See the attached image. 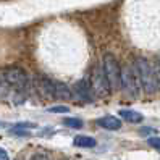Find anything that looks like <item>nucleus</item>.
<instances>
[{"label": "nucleus", "mask_w": 160, "mask_h": 160, "mask_svg": "<svg viewBox=\"0 0 160 160\" xmlns=\"http://www.w3.org/2000/svg\"><path fill=\"white\" fill-rule=\"evenodd\" d=\"M34 126H36L34 123H18V125H15L13 128H20V129L24 128V129H26V128H34Z\"/></svg>", "instance_id": "2eb2a0df"}, {"label": "nucleus", "mask_w": 160, "mask_h": 160, "mask_svg": "<svg viewBox=\"0 0 160 160\" xmlns=\"http://www.w3.org/2000/svg\"><path fill=\"white\" fill-rule=\"evenodd\" d=\"M92 88H94V91H97V94H100V96L110 92V86H108V81L105 78V73H103L102 63L94 68V73H92Z\"/></svg>", "instance_id": "39448f33"}, {"label": "nucleus", "mask_w": 160, "mask_h": 160, "mask_svg": "<svg viewBox=\"0 0 160 160\" xmlns=\"http://www.w3.org/2000/svg\"><path fill=\"white\" fill-rule=\"evenodd\" d=\"M55 84V97L57 99H63V100H70L73 99V94L70 91V88L62 81H53Z\"/></svg>", "instance_id": "1a4fd4ad"}, {"label": "nucleus", "mask_w": 160, "mask_h": 160, "mask_svg": "<svg viewBox=\"0 0 160 160\" xmlns=\"http://www.w3.org/2000/svg\"><path fill=\"white\" fill-rule=\"evenodd\" d=\"M36 86L45 99H55V84H53L52 79L45 78V76H37L36 78Z\"/></svg>", "instance_id": "0eeeda50"}, {"label": "nucleus", "mask_w": 160, "mask_h": 160, "mask_svg": "<svg viewBox=\"0 0 160 160\" xmlns=\"http://www.w3.org/2000/svg\"><path fill=\"white\" fill-rule=\"evenodd\" d=\"M134 70L138 73V78H139V82L142 86V89L149 94L155 92L158 88V78H157V73L154 71V68L150 67L149 60L144 57H136Z\"/></svg>", "instance_id": "f257e3e1"}, {"label": "nucleus", "mask_w": 160, "mask_h": 160, "mask_svg": "<svg viewBox=\"0 0 160 160\" xmlns=\"http://www.w3.org/2000/svg\"><path fill=\"white\" fill-rule=\"evenodd\" d=\"M97 125L100 128H105V129H120L121 128V120L113 117V115H105L97 120Z\"/></svg>", "instance_id": "6e6552de"}, {"label": "nucleus", "mask_w": 160, "mask_h": 160, "mask_svg": "<svg viewBox=\"0 0 160 160\" xmlns=\"http://www.w3.org/2000/svg\"><path fill=\"white\" fill-rule=\"evenodd\" d=\"M73 144H74V146H78V147L91 149V147H96L97 141L94 139V138H91V136H82V134H79V136H76V138L73 139Z\"/></svg>", "instance_id": "9b49d317"}, {"label": "nucleus", "mask_w": 160, "mask_h": 160, "mask_svg": "<svg viewBox=\"0 0 160 160\" xmlns=\"http://www.w3.org/2000/svg\"><path fill=\"white\" fill-rule=\"evenodd\" d=\"M31 160H49V157H47L45 154H34L31 157Z\"/></svg>", "instance_id": "dca6fc26"}, {"label": "nucleus", "mask_w": 160, "mask_h": 160, "mask_svg": "<svg viewBox=\"0 0 160 160\" xmlns=\"http://www.w3.org/2000/svg\"><path fill=\"white\" fill-rule=\"evenodd\" d=\"M118 115H120V118H125L129 123H142L144 121V115L136 110H120Z\"/></svg>", "instance_id": "9d476101"}, {"label": "nucleus", "mask_w": 160, "mask_h": 160, "mask_svg": "<svg viewBox=\"0 0 160 160\" xmlns=\"http://www.w3.org/2000/svg\"><path fill=\"white\" fill-rule=\"evenodd\" d=\"M152 131H154L152 128H141V129H139V133L142 134V136H146V134H149V133H152Z\"/></svg>", "instance_id": "a211bd4d"}, {"label": "nucleus", "mask_w": 160, "mask_h": 160, "mask_svg": "<svg viewBox=\"0 0 160 160\" xmlns=\"http://www.w3.org/2000/svg\"><path fill=\"white\" fill-rule=\"evenodd\" d=\"M2 78L3 81L18 91H26L29 88V76L28 73L20 68V67H8L2 71Z\"/></svg>", "instance_id": "7ed1b4c3"}, {"label": "nucleus", "mask_w": 160, "mask_h": 160, "mask_svg": "<svg viewBox=\"0 0 160 160\" xmlns=\"http://www.w3.org/2000/svg\"><path fill=\"white\" fill-rule=\"evenodd\" d=\"M0 126H2V123H0Z\"/></svg>", "instance_id": "412c9836"}, {"label": "nucleus", "mask_w": 160, "mask_h": 160, "mask_svg": "<svg viewBox=\"0 0 160 160\" xmlns=\"http://www.w3.org/2000/svg\"><path fill=\"white\" fill-rule=\"evenodd\" d=\"M63 125L68 126V128L79 129V128H82V120H79V118H76V117H70V118H65V120H63Z\"/></svg>", "instance_id": "f8f14e48"}, {"label": "nucleus", "mask_w": 160, "mask_h": 160, "mask_svg": "<svg viewBox=\"0 0 160 160\" xmlns=\"http://www.w3.org/2000/svg\"><path fill=\"white\" fill-rule=\"evenodd\" d=\"M74 91H76L78 97L84 102H94L96 100V97H94V88L89 82V79H86V78L79 79L76 84H74Z\"/></svg>", "instance_id": "423d86ee"}, {"label": "nucleus", "mask_w": 160, "mask_h": 160, "mask_svg": "<svg viewBox=\"0 0 160 160\" xmlns=\"http://www.w3.org/2000/svg\"><path fill=\"white\" fill-rule=\"evenodd\" d=\"M147 144H149L150 147H154V149H158V150H160V138H157V136L149 138V139H147Z\"/></svg>", "instance_id": "4468645a"}, {"label": "nucleus", "mask_w": 160, "mask_h": 160, "mask_svg": "<svg viewBox=\"0 0 160 160\" xmlns=\"http://www.w3.org/2000/svg\"><path fill=\"white\" fill-rule=\"evenodd\" d=\"M68 107L67 105H57V107H50L49 112L50 113H68Z\"/></svg>", "instance_id": "ddd939ff"}, {"label": "nucleus", "mask_w": 160, "mask_h": 160, "mask_svg": "<svg viewBox=\"0 0 160 160\" xmlns=\"http://www.w3.org/2000/svg\"><path fill=\"white\" fill-rule=\"evenodd\" d=\"M121 89L128 96L138 97L139 94V78L134 67H123L121 68Z\"/></svg>", "instance_id": "20e7f679"}, {"label": "nucleus", "mask_w": 160, "mask_h": 160, "mask_svg": "<svg viewBox=\"0 0 160 160\" xmlns=\"http://www.w3.org/2000/svg\"><path fill=\"white\" fill-rule=\"evenodd\" d=\"M157 78H158V84H160V71H158V74H157Z\"/></svg>", "instance_id": "6ab92c4d"}, {"label": "nucleus", "mask_w": 160, "mask_h": 160, "mask_svg": "<svg viewBox=\"0 0 160 160\" xmlns=\"http://www.w3.org/2000/svg\"><path fill=\"white\" fill-rule=\"evenodd\" d=\"M16 160H21V158H16Z\"/></svg>", "instance_id": "aec40b11"}, {"label": "nucleus", "mask_w": 160, "mask_h": 160, "mask_svg": "<svg viewBox=\"0 0 160 160\" xmlns=\"http://www.w3.org/2000/svg\"><path fill=\"white\" fill-rule=\"evenodd\" d=\"M102 68H103L105 78L108 81L110 92L118 91V88H121V68H120L118 60L115 58L113 53H103V57H102Z\"/></svg>", "instance_id": "f03ea898"}, {"label": "nucleus", "mask_w": 160, "mask_h": 160, "mask_svg": "<svg viewBox=\"0 0 160 160\" xmlns=\"http://www.w3.org/2000/svg\"><path fill=\"white\" fill-rule=\"evenodd\" d=\"M0 160H10V157H8V152H7L3 147H0Z\"/></svg>", "instance_id": "f3484780"}]
</instances>
